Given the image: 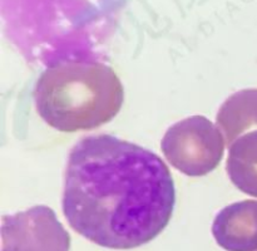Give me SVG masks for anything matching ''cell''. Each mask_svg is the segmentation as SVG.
Segmentation results:
<instances>
[{
	"label": "cell",
	"mask_w": 257,
	"mask_h": 251,
	"mask_svg": "<svg viewBox=\"0 0 257 251\" xmlns=\"http://www.w3.org/2000/svg\"><path fill=\"white\" fill-rule=\"evenodd\" d=\"M216 123L227 147L248 130L257 128V89H242L228 97L218 110Z\"/></svg>",
	"instance_id": "6"
},
{
	"label": "cell",
	"mask_w": 257,
	"mask_h": 251,
	"mask_svg": "<svg viewBox=\"0 0 257 251\" xmlns=\"http://www.w3.org/2000/svg\"><path fill=\"white\" fill-rule=\"evenodd\" d=\"M175 183L155 152L109 135L70 151L63 212L70 227L102 247L128 250L157 237L172 217Z\"/></svg>",
	"instance_id": "1"
},
{
	"label": "cell",
	"mask_w": 257,
	"mask_h": 251,
	"mask_svg": "<svg viewBox=\"0 0 257 251\" xmlns=\"http://www.w3.org/2000/svg\"><path fill=\"white\" fill-rule=\"evenodd\" d=\"M226 170L238 190L257 197V130L245 133L228 147Z\"/></svg>",
	"instance_id": "7"
},
{
	"label": "cell",
	"mask_w": 257,
	"mask_h": 251,
	"mask_svg": "<svg viewBox=\"0 0 257 251\" xmlns=\"http://www.w3.org/2000/svg\"><path fill=\"white\" fill-rule=\"evenodd\" d=\"M70 236L48 206L3 216L2 251H69Z\"/></svg>",
	"instance_id": "4"
},
{
	"label": "cell",
	"mask_w": 257,
	"mask_h": 251,
	"mask_svg": "<svg viewBox=\"0 0 257 251\" xmlns=\"http://www.w3.org/2000/svg\"><path fill=\"white\" fill-rule=\"evenodd\" d=\"M256 251H257V250H256Z\"/></svg>",
	"instance_id": "8"
},
{
	"label": "cell",
	"mask_w": 257,
	"mask_h": 251,
	"mask_svg": "<svg viewBox=\"0 0 257 251\" xmlns=\"http://www.w3.org/2000/svg\"><path fill=\"white\" fill-rule=\"evenodd\" d=\"M123 85L102 63L69 62L44 70L34 90L35 107L45 123L60 132L94 130L117 115Z\"/></svg>",
	"instance_id": "2"
},
{
	"label": "cell",
	"mask_w": 257,
	"mask_h": 251,
	"mask_svg": "<svg viewBox=\"0 0 257 251\" xmlns=\"http://www.w3.org/2000/svg\"><path fill=\"white\" fill-rule=\"evenodd\" d=\"M226 147L222 132L210 119L193 115L170 127L161 148L171 166L192 177L205 176L220 165Z\"/></svg>",
	"instance_id": "3"
},
{
	"label": "cell",
	"mask_w": 257,
	"mask_h": 251,
	"mask_svg": "<svg viewBox=\"0 0 257 251\" xmlns=\"http://www.w3.org/2000/svg\"><path fill=\"white\" fill-rule=\"evenodd\" d=\"M212 235L226 251H256L257 201L243 200L226 206L215 217Z\"/></svg>",
	"instance_id": "5"
}]
</instances>
